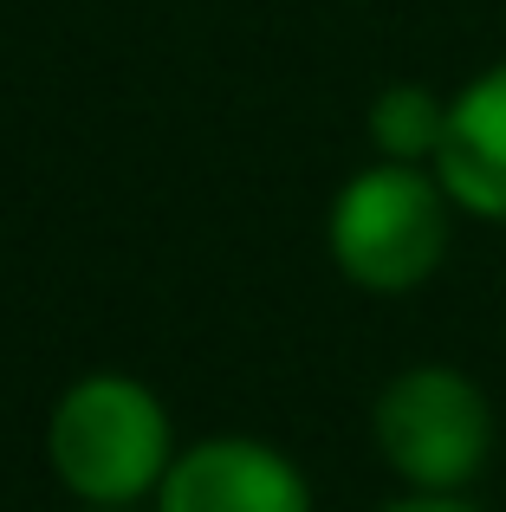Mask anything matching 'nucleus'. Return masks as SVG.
Here are the masks:
<instances>
[{"label":"nucleus","instance_id":"obj_1","mask_svg":"<svg viewBox=\"0 0 506 512\" xmlns=\"http://www.w3.org/2000/svg\"><path fill=\"white\" fill-rule=\"evenodd\" d=\"M169 461H176V428L150 383L98 370L59 389L46 415V467L78 506L156 500Z\"/></svg>","mask_w":506,"mask_h":512},{"label":"nucleus","instance_id":"obj_2","mask_svg":"<svg viewBox=\"0 0 506 512\" xmlns=\"http://www.w3.org/2000/svg\"><path fill=\"white\" fill-rule=\"evenodd\" d=\"M455 201L442 175L422 163H370L331 195L325 214V253L357 292L403 299L442 273L455 247Z\"/></svg>","mask_w":506,"mask_h":512},{"label":"nucleus","instance_id":"obj_3","mask_svg":"<svg viewBox=\"0 0 506 512\" xmlns=\"http://www.w3.org/2000/svg\"><path fill=\"white\" fill-rule=\"evenodd\" d=\"M370 441L409 493H468L494 461V402L455 363H409L370 402Z\"/></svg>","mask_w":506,"mask_h":512},{"label":"nucleus","instance_id":"obj_4","mask_svg":"<svg viewBox=\"0 0 506 512\" xmlns=\"http://www.w3.org/2000/svg\"><path fill=\"white\" fill-rule=\"evenodd\" d=\"M156 512H312V480L260 435H208L176 448Z\"/></svg>","mask_w":506,"mask_h":512},{"label":"nucleus","instance_id":"obj_5","mask_svg":"<svg viewBox=\"0 0 506 512\" xmlns=\"http://www.w3.org/2000/svg\"><path fill=\"white\" fill-rule=\"evenodd\" d=\"M448 201L474 221L506 227V59L474 72L468 85L448 98V130L435 150Z\"/></svg>","mask_w":506,"mask_h":512},{"label":"nucleus","instance_id":"obj_6","mask_svg":"<svg viewBox=\"0 0 506 512\" xmlns=\"http://www.w3.org/2000/svg\"><path fill=\"white\" fill-rule=\"evenodd\" d=\"M364 130L377 143L383 163H422L435 169V150H442V130H448V98L435 85H416V78H396L370 98Z\"/></svg>","mask_w":506,"mask_h":512},{"label":"nucleus","instance_id":"obj_7","mask_svg":"<svg viewBox=\"0 0 506 512\" xmlns=\"http://www.w3.org/2000/svg\"><path fill=\"white\" fill-rule=\"evenodd\" d=\"M377 512H481V506H468L461 493H403V500H390Z\"/></svg>","mask_w":506,"mask_h":512},{"label":"nucleus","instance_id":"obj_8","mask_svg":"<svg viewBox=\"0 0 506 512\" xmlns=\"http://www.w3.org/2000/svg\"><path fill=\"white\" fill-rule=\"evenodd\" d=\"M85 512H130V506H85Z\"/></svg>","mask_w":506,"mask_h":512}]
</instances>
